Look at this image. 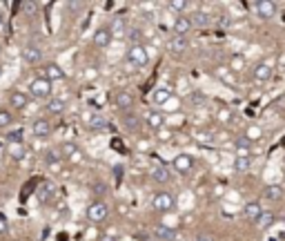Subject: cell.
Wrapping results in <instances>:
<instances>
[{"label":"cell","instance_id":"obj_45","mask_svg":"<svg viewBox=\"0 0 285 241\" xmlns=\"http://www.w3.org/2000/svg\"><path fill=\"white\" fill-rule=\"evenodd\" d=\"M165 107H167V110H172V112H174V110H179V101H176V98L172 96L167 103H165Z\"/></svg>","mask_w":285,"mask_h":241},{"label":"cell","instance_id":"obj_17","mask_svg":"<svg viewBox=\"0 0 285 241\" xmlns=\"http://www.w3.org/2000/svg\"><path fill=\"white\" fill-rule=\"evenodd\" d=\"M109 31H111V36H116V38L127 36V34H130V29H127V20L123 18V16H116V18L111 20V25H109Z\"/></svg>","mask_w":285,"mask_h":241},{"label":"cell","instance_id":"obj_20","mask_svg":"<svg viewBox=\"0 0 285 241\" xmlns=\"http://www.w3.org/2000/svg\"><path fill=\"white\" fill-rule=\"evenodd\" d=\"M152 237H154V239H160V241H174L176 230L169 226H156V228H152Z\"/></svg>","mask_w":285,"mask_h":241},{"label":"cell","instance_id":"obj_38","mask_svg":"<svg viewBox=\"0 0 285 241\" xmlns=\"http://www.w3.org/2000/svg\"><path fill=\"white\" fill-rule=\"evenodd\" d=\"M127 38H130V47L131 45H143V31L140 29H130Z\"/></svg>","mask_w":285,"mask_h":241},{"label":"cell","instance_id":"obj_21","mask_svg":"<svg viewBox=\"0 0 285 241\" xmlns=\"http://www.w3.org/2000/svg\"><path fill=\"white\" fill-rule=\"evenodd\" d=\"M243 214H245V219H250V221H259V217L263 214V206L259 201H250L245 208H243Z\"/></svg>","mask_w":285,"mask_h":241},{"label":"cell","instance_id":"obj_25","mask_svg":"<svg viewBox=\"0 0 285 241\" xmlns=\"http://www.w3.org/2000/svg\"><path fill=\"white\" fill-rule=\"evenodd\" d=\"M169 98H172V90L169 87H156L154 92H152V103L154 105H165Z\"/></svg>","mask_w":285,"mask_h":241},{"label":"cell","instance_id":"obj_44","mask_svg":"<svg viewBox=\"0 0 285 241\" xmlns=\"http://www.w3.org/2000/svg\"><path fill=\"white\" fill-rule=\"evenodd\" d=\"M9 232V223H7L5 217H0V237H5Z\"/></svg>","mask_w":285,"mask_h":241},{"label":"cell","instance_id":"obj_5","mask_svg":"<svg viewBox=\"0 0 285 241\" xmlns=\"http://www.w3.org/2000/svg\"><path fill=\"white\" fill-rule=\"evenodd\" d=\"M52 132H53V123L49 119H36L34 123H31V134L34 136H38V139H47V136H52Z\"/></svg>","mask_w":285,"mask_h":241},{"label":"cell","instance_id":"obj_13","mask_svg":"<svg viewBox=\"0 0 285 241\" xmlns=\"http://www.w3.org/2000/svg\"><path fill=\"white\" fill-rule=\"evenodd\" d=\"M172 29H174V36H187L194 29V25L189 20V16H179L174 20V25H172Z\"/></svg>","mask_w":285,"mask_h":241},{"label":"cell","instance_id":"obj_9","mask_svg":"<svg viewBox=\"0 0 285 241\" xmlns=\"http://www.w3.org/2000/svg\"><path fill=\"white\" fill-rule=\"evenodd\" d=\"M134 94L125 92V90H121V92H116V96H114V105L118 107L121 112H130L131 107H134Z\"/></svg>","mask_w":285,"mask_h":241},{"label":"cell","instance_id":"obj_11","mask_svg":"<svg viewBox=\"0 0 285 241\" xmlns=\"http://www.w3.org/2000/svg\"><path fill=\"white\" fill-rule=\"evenodd\" d=\"M23 60L27 65H38L40 60H43V52H40V47H36V45H25L23 47Z\"/></svg>","mask_w":285,"mask_h":241},{"label":"cell","instance_id":"obj_41","mask_svg":"<svg viewBox=\"0 0 285 241\" xmlns=\"http://www.w3.org/2000/svg\"><path fill=\"white\" fill-rule=\"evenodd\" d=\"M156 136H158V141H163V143H169V141L174 139V132L169 130V127H163V130L156 132Z\"/></svg>","mask_w":285,"mask_h":241},{"label":"cell","instance_id":"obj_32","mask_svg":"<svg viewBox=\"0 0 285 241\" xmlns=\"http://www.w3.org/2000/svg\"><path fill=\"white\" fill-rule=\"evenodd\" d=\"M274 212H272V210H263V214L261 217H259V221H256V226L261 228V230H265V228H270L272 223H274Z\"/></svg>","mask_w":285,"mask_h":241},{"label":"cell","instance_id":"obj_50","mask_svg":"<svg viewBox=\"0 0 285 241\" xmlns=\"http://www.w3.org/2000/svg\"><path fill=\"white\" fill-rule=\"evenodd\" d=\"M274 107H279V110H283V107H285V96H281L279 101L274 103Z\"/></svg>","mask_w":285,"mask_h":241},{"label":"cell","instance_id":"obj_46","mask_svg":"<svg viewBox=\"0 0 285 241\" xmlns=\"http://www.w3.org/2000/svg\"><path fill=\"white\" fill-rule=\"evenodd\" d=\"M98 241H118L116 235H111V232H105V235L98 237Z\"/></svg>","mask_w":285,"mask_h":241},{"label":"cell","instance_id":"obj_29","mask_svg":"<svg viewBox=\"0 0 285 241\" xmlns=\"http://www.w3.org/2000/svg\"><path fill=\"white\" fill-rule=\"evenodd\" d=\"M60 161H63V156H60L58 150H47V152H45V163H47L49 168L56 170L60 165Z\"/></svg>","mask_w":285,"mask_h":241},{"label":"cell","instance_id":"obj_3","mask_svg":"<svg viewBox=\"0 0 285 241\" xmlns=\"http://www.w3.org/2000/svg\"><path fill=\"white\" fill-rule=\"evenodd\" d=\"M52 92H53L52 81H47L45 76L34 78V81L29 83V94L34 98H40V101H49V98H52Z\"/></svg>","mask_w":285,"mask_h":241},{"label":"cell","instance_id":"obj_7","mask_svg":"<svg viewBox=\"0 0 285 241\" xmlns=\"http://www.w3.org/2000/svg\"><path fill=\"white\" fill-rule=\"evenodd\" d=\"M272 78V65L270 63H259L254 67V72H252V81L256 83V85H263V83H267Z\"/></svg>","mask_w":285,"mask_h":241},{"label":"cell","instance_id":"obj_53","mask_svg":"<svg viewBox=\"0 0 285 241\" xmlns=\"http://www.w3.org/2000/svg\"><path fill=\"white\" fill-rule=\"evenodd\" d=\"M0 54H2V47H0Z\"/></svg>","mask_w":285,"mask_h":241},{"label":"cell","instance_id":"obj_40","mask_svg":"<svg viewBox=\"0 0 285 241\" xmlns=\"http://www.w3.org/2000/svg\"><path fill=\"white\" fill-rule=\"evenodd\" d=\"M250 165H252V159H234V170L236 172H245V170H250Z\"/></svg>","mask_w":285,"mask_h":241},{"label":"cell","instance_id":"obj_33","mask_svg":"<svg viewBox=\"0 0 285 241\" xmlns=\"http://www.w3.org/2000/svg\"><path fill=\"white\" fill-rule=\"evenodd\" d=\"M232 74H234V72H230V67H227V69H223V67L216 69V76L221 78L223 83H227L230 87H234V90H236V78H234Z\"/></svg>","mask_w":285,"mask_h":241},{"label":"cell","instance_id":"obj_14","mask_svg":"<svg viewBox=\"0 0 285 241\" xmlns=\"http://www.w3.org/2000/svg\"><path fill=\"white\" fill-rule=\"evenodd\" d=\"M145 125L152 127L154 132L163 130V127H165V116L160 114V112H156V110H150V112L145 114Z\"/></svg>","mask_w":285,"mask_h":241},{"label":"cell","instance_id":"obj_26","mask_svg":"<svg viewBox=\"0 0 285 241\" xmlns=\"http://www.w3.org/2000/svg\"><path fill=\"white\" fill-rule=\"evenodd\" d=\"M285 194V188L283 185H279V183H272V185H267L265 190H263V197L267 199V201H276V199H281Z\"/></svg>","mask_w":285,"mask_h":241},{"label":"cell","instance_id":"obj_4","mask_svg":"<svg viewBox=\"0 0 285 241\" xmlns=\"http://www.w3.org/2000/svg\"><path fill=\"white\" fill-rule=\"evenodd\" d=\"M107 217H109V208H107L105 201H94L87 208V219L92 223H103Z\"/></svg>","mask_w":285,"mask_h":241},{"label":"cell","instance_id":"obj_36","mask_svg":"<svg viewBox=\"0 0 285 241\" xmlns=\"http://www.w3.org/2000/svg\"><path fill=\"white\" fill-rule=\"evenodd\" d=\"M187 103H189V105H194V107H201V105L207 103V96H205L203 92H189L187 94Z\"/></svg>","mask_w":285,"mask_h":241},{"label":"cell","instance_id":"obj_27","mask_svg":"<svg viewBox=\"0 0 285 241\" xmlns=\"http://www.w3.org/2000/svg\"><path fill=\"white\" fill-rule=\"evenodd\" d=\"M189 20H192L194 27H201V29L209 25V16L205 14V11H201V9H198V11H192V14H189Z\"/></svg>","mask_w":285,"mask_h":241},{"label":"cell","instance_id":"obj_19","mask_svg":"<svg viewBox=\"0 0 285 241\" xmlns=\"http://www.w3.org/2000/svg\"><path fill=\"white\" fill-rule=\"evenodd\" d=\"M9 105L14 107V110H25V107L29 105V96L25 92H20V90H14V92L9 94Z\"/></svg>","mask_w":285,"mask_h":241},{"label":"cell","instance_id":"obj_43","mask_svg":"<svg viewBox=\"0 0 285 241\" xmlns=\"http://www.w3.org/2000/svg\"><path fill=\"white\" fill-rule=\"evenodd\" d=\"M167 7L169 9H174V11H183L185 7H187V2H185V0H172Z\"/></svg>","mask_w":285,"mask_h":241},{"label":"cell","instance_id":"obj_2","mask_svg":"<svg viewBox=\"0 0 285 241\" xmlns=\"http://www.w3.org/2000/svg\"><path fill=\"white\" fill-rule=\"evenodd\" d=\"M174 208H176V194L169 192V190H160L152 199V210H156V212H169Z\"/></svg>","mask_w":285,"mask_h":241},{"label":"cell","instance_id":"obj_24","mask_svg":"<svg viewBox=\"0 0 285 241\" xmlns=\"http://www.w3.org/2000/svg\"><path fill=\"white\" fill-rule=\"evenodd\" d=\"M82 119L87 120V125L92 127L94 132H105L107 127H109V125H107V120L103 119V116H94V114H82Z\"/></svg>","mask_w":285,"mask_h":241},{"label":"cell","instance_id":"obj_47","mask_svg":"<svg viewBox=\"0 0 285 241\" xmlns=\"http://www.w3.org/2000/svg\"><path fill=\"white\" fill-rule=\"evenodd\" d=\"M94 192H96V194H105L107 192V185L105 183H94Z\"/></svg>","mask_w":285,"mask_h":241},{"label":"cell","instance_id":"obj_51","mask_svg":"<svg viewBox=\"0 0 285 241\" xmlns=\"http://www.w3.org/2000/svg\"><path fill=\"white\" fill-rule=\"evenodd\" d=\"M2 23H5V16L0 14V27H2Z\"/></svg>","mask_w":285,"mask_h":241},{"label":"cell","instance_id":"obj_31","mask_svg":"<svg viewBox=\"0 0 285 241\" xmlns=\"http://www.w3.org/2000/svg\"><path fill=\"white\" fill-rule=\"evenodd\" d=\"M263 139V130L259 125H250L245 130V141L247 143H256V141H261Z\"/></svg>","mask_w":285,"mask_h":241},{"label":"cell","instance_id":"obj_12","mask_svg":"<svg viewBox=\"0 0 285 241\" xmlns=\"http://www.w3.org/2000/svg\"><path fill=\"white\" fill-rule=\"evenodd\" d=\"M36 197H38L40 203H49L53 197H56V185H53L52 181H45V183H40L38 190H36Z\"/></svg>","mask_w":285,"mask_h":241},{"label":"cell","instance_id":"obj_35","mask_svg":"<svg viewBox=\"0 0 285 241\" xmlns=\"http://www.w3.org/2000/svg\"><path fill=\"white\" fill-rule=\"evenodd\" d=\"M236 156H238V159H252V148H250V143H247L245 139L236 143Z\"/></svg>","mask_w":285,"mask_h":241},{"label":"cell","instance_id":"obj_16","mask_svg":"<svg viewBox=\"0 0 285 241\" xmlns=\"http://www.w3.org/2000/svg\"><path fill=\"white\" fill-rule=\"evenodd\" d=\"M65 76H67V74H65V69L60 67L58 63H47L45 65V78H47V81H65Z\"/></svg>","mask_w":285,"mask_h":241},{"label":"cell","instance_id":"obj_28","mask_svg":"<svg viewBox=\"0 0 285 241\" xmlns=\"http://www.w3.org/2000/svg\"><path fill=\"white\" fill-rule=\"evenodd\" d=\"M245 65H247V60H245V56H241V54H234V56L230 58V72H234V74L243 72Z\"/></svg>","mask_w":285,"mask_h":241},{"label":"cell","instance_id":"obj_10","mask_svg":"<svg viewBox=\"0 0 285 241\" xmlns=\"http://www.w3.org/2000/svg\"><path fill=\"white\" fill-rule=\"evenodd\" d=\"M187 47H189L187 36H172V38L167 40V52L169 54H183V52H187Z\"/></svg>","mask_w":285,"mask_h":241},{"label":"cell","instance_id":"obj_15","mask_svg":"<svg viewBox=\"0 0 285 241\" xmlns=\"http://www.w3.org/2000/svg\"><path fill=\"white\" fill-rule=\"evenodd\" d=\"M150 177L154 183H169V179H172V174H169V170L165 168V165H152L150 168Z\"/></svg>","mask_w":285,"mask_h":241},{"label":"cell","instance_id":"obj_30","mask_svg":"<svg viewBox=\"0 0 285 241\" xmlns=\"http://www.w3.org/2000/svg\"><path fill=\"white\" fill-rule=\"evenodd\" d=\"M123 123H125V127L130 132L140 130V119L136 114H131V112H125V116H123Z\"/></svg>","mask_w":285,"mask_h":241},{"label":"cell","instance_id":"obj_22","mask_svg":"<svg viewBox=\"0 0 285 241\" xmlns=\"http://www.w3.org/2000/svg\"><path fill=\"white\" fill-rule=\"evenodd\" d=\"M174 168L179 170V172L187 174L189 170L194 168V156H192V154H179V156L174 159Z\"/></svg>","mask_w":285,"mask_h":241},{"label":"cell","instance_id":"obj_52","mask_svg":"<svg viewBox=\"0 0 285 241\" xmlns=\"http://www.w3.org/2000/svg\"><path fill=\"white\" fill-rule=\"evenodd\" d=\"M0 74H2V67H0Z\"/></svg>","mask_w":285,"mask_h":241},{"label":"cell","instance_id":"obj_49","mask_svg":"<svg viewBox=\"0 0 285 241\" xmlns=\"http://www.w3.org/2000/svg\"><path fill=\"white\" fill-rule=\"evenodd\" d=\"M20 7H23L25 11H29V14H31V11L36 9V2H23V5H20Z\"/></svg>","mask_w":285,"mask_h":241},{"label":"cell","instance_id":"obj_39","mask_svg":"<svg viewBox=\"0 0 285 241\" xmlns=\"http://www.w3.org/2000/svg\"><path fill=\"white\" fill-rule=\"evenodd\" d=\"M216 120L218 123H230V120H232V110H230V107H221V110L216 112Z\"/></svg>","mask_w":285,"mask_h":241},{"label":"cell","instance_id":"obj_18","mask_svg":"<svg viewBox=\"0 0 285 241\" xmlns=\"http://www.w3.org/2000/svg\"><path fill=\"white\" fill-rule=\"evenodd\" d=\"M65 107H67L65 98H60V96H52V98L47 101V105H45V110H47V114L58 116V114H63V112H65Z\"/></svg>","mask_w":285,"mask_h":241},{"label":"cell","instance_id":"obj_1","mask_svg":"<svg viewBox=\"0 0 285 241\" xmlns=\"http://www.w3.org/2000/svg\"><path fill=\"white\" fill-rule=\"evenodd\" d=\"M127 67H145L150 63V49L145 45H131L125 56Z\"/></svg>","mask_w":285,"mask_h":241},{"label":"cell","instance_id":"obj_34","mask_svg":"<svg viewBox=\"0 0 285 241\" xmlns=\"http://www.w3.org/2000/svg\"><path fill=\"white\" fill-rule=\"evenodd\" d=\"M9 156L16 161H23L25 156H27V150L23 148V143H11L9 145Z\"/></svg>","mask_w":285,"mask_h":241},{"label":"cell","instance_id":"obj_6","mask_svg":"<svg viewBox=\"0 0 285 241\" xmlns=\"http://www.w3.org/2000/svg\"><path fill=\"white\" fill-rule=\"evenodd\" d=\"M58 152H60L63 159H69V161H80V156H82L78 143H74V141H65V143L58 148Z\"/></svg>","mask_w":285,"mask_h":241},{"label":"cell","instance_id":"obj_23","mask_svg":"<svg viewBox=\"0 0 285 241\" xmlns=\"http://www.w3.org/2000/svg\"><path fill=\"white\" fill-rule=\"evenodd\" d=\"M111 38H114V36H111L109 27H101L96 34H94V45H96V47H109Z\"/></svg>","mask_w":285,"mask_h":241},{"label":"cell","instance_id":"obj_42","mask_svg":"<svg viewBox=\"0 0 285 241\" xmlns=\"http://www.w3.org/2000/svg\"><path fill=\"white\" fill-rule=\"evenodd\" d=\"M7 139H9L11 143H23V130H11V132H7Z\"/></svg>","mask_w":285,"mask_h":241},{"label":"cell","instance_id":"obj_37","mask_svg":"<svg viewBox=\"0 0 285 241\" xmlns=\"http://www.w3.org/2000/svg\"><path fill=\"white\" fill-rule=\"evenodd\" d=\"M11 123H14V114H11V110H7V107H0V130L9 127Z\"/></svg>","mask_w":285,"mask_h":241},{"label":"cell","instance_id":"obj_8","mask_svg":"<svg viewBox=\"0 0 285 241\" xmlns=\"http://www.w3.org/2000/svg\"><path fill=\"white\" fill-rule=\"evenodd\" d=\"M254 11H256L259 18L270 20V18H274V16H276V5H274V2H270V0H259V2L254 5Z\"/></svg>","mask_w":285,"mask_h":241},{"label":"cell","instance_id":"obj_48","mask_svg":"<svg viewBox=\"0 0 285 241\" xmlns=\"http://www.w3.org/2000/svg\"><path fill=\"white\" fill-rule=\"evenodd\" d=\"M196 241H216L212 235H207V232H201V235H196Z\"/></svg>","mask_w":285,"mask_h":241}]
</instances>
